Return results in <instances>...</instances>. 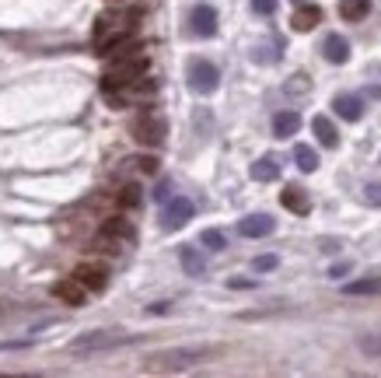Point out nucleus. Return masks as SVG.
I'll return each instance as SVG.
<instances>
[{"label": "nucleus", "instance_id": "nucleus-2", "mask_svg": "<svg viewBox=\"0 0 381 378\" xmlns=\"http://www.w3.org/2000/svg\"><path fill=\"white\" fill-rule=\"evenodd\" d=\"M206 354H210L206 347H175V350H161V354H154V358L144 365V372H147V375L186 372V368H192V365H199Z\"/></svg>", "mask_w": 381, "mask_h": 378}, {"label": "nucleus", "instance_id": "nucleus-28", "mask_svg": "<svg viewBox=\"0 0 381 378\" xmlns=\"http://www.w3.org/2000/svg\"><path fill=\"white\" fill-rule=\"evenodd\" d=\"M277 263H280V260H277V256H259V260H256V263H252V267H256V270H259V274H270V270H277Z\"/></svg>", "mask_w": 381, "mask_h": 378}, {"label": "nucleus", "instance_id": "nucleus-8", "mask_svg": "<svg viewBox=\"0 0 381 378\" xmlns=\"http://www.w3.org/2000/svg\"><path fill=\"white\" fill-rule=\"evenodd\" d=\"M189 28H192V35H199V39L217 35V11L210 4H196L189 14Z\"/></svg>", "mask_w": 381, "mask_h": 378}, {"label": "nucleus", "instance_id": "nucleus-6", "mask_svg": "<svg viewBox=\"0 0 381 378\" xmlns=\"http://www.w3.org/2000/svg\"><path fill=\"white\" fill-rule=\"evenodd\" d=\"M126 53H137L133 28H119V32H108L105 39H98V56H126Z\"/></svg>", "mask_w": 381, "mask_h": 378}, {"label": "nucleus", "instance_id": "nucleus-21", "mask_svg": "<svg viewBox=\"0 0 381 378\" xmlns=\"http://www.w3.org/2000/svg\"><path fill=\"white\" fill-rule=\"evenodd\" d=\"M368 11H371V0H339L343 21H361V18H368Z\"/></svg>", "mask_w": 381, "mask_h": 378}, {"label": "nucleus", "instance_id": "nucleus-9", "mask_svg": "<svg viewBox=\"0 0 381 378\" xmlns=\"http://www.w3.org/2000/svg\"><path fill=\"white\" fill-rule=\"evenodd\" d=\"M192 200H186V196H172L168 200V207H165V228L168 231H175V228H182V224H189L192 221Z\"/></svg>", "mask_w": 381, "mask_h": 378}, {"label": "nucleus", "instance_id": "nucleus-32", "mask_svg": "<svg viewBox=\"0 0 381 378\" xmlns=\"http://www.w3.org/2000/svg\"><path fill=\"white\" fill-rule=\"evenodd\" d=\"M297 4H304V0H297Z\"/></svg>", "mask_w": 381, "mask_h": 378}, {"label": "nucleus", "instance_id": "nucleus-1", "mask_svg": "<svg viewBox=\"0 0 381 378\" xmlns=\"http://www.w3.org/2000/svg\"><path fill=\"white\" fill-rule=\"evenodd\" d=\"M147 67H151V60H147L144 53L115 56V63H108L105 74H101V88H105V92H123V88H130L133 81H140V78L147 74Z\"/></svg>", "mask_w": 381, "mask_h": 378}, {"label": "nucleus", "instance_id": "nucleus-16", "mask_svg": "<svg viewBox=\"0 0 381 378\" xmlns=\"http://www.w3.org/2000/svg\"><path fill=\"white\" fill-rule=\"evenodd\" d=\"M280 203H284L290 214H308V210H311V200H308V193L301 186H287L284 193H280Z\"/></svg>", "mask_w": 381, "mask_h": 378}, {"label": "nucleus", "instance_id": "nucleus-11", "mask_svg": "<svg viewBox=\"0 0 381 378\" xmlns=\"http://www.w3.org/2000/svg\"><path fill=\"white\" fill-rule=\"evenodd\" d=\"M273 228H277V221L270 214H249L245 221H238V231L245 238H266V235H273Z\"/></svg>", "mask_w": 381, "mask_h": 378}, {"label": "nucleus", "instance_id": "nucleus-27", "mask_svg": "<svg viewBox=\"0 0 381 378\" xmlns=\"http://www.w3.org/2000/svg\"><path fill=\"white\" fill-rule=\"evenodd\" d=\"M130 165H137L144 176H154V172H158V158H154V154H147V158H133Z\"/></svg>", "mask_w": 381, "mask_h": 378}, {"label": "nucleus", "instance_id": "nucleus-4", "mask_svg": "<svg viewBox=\"0 0 381 378\" xmlns=\"http://www.w3.org/2000/svg\"><path fill=\"white\" fill-rule=\"evenodd\" d=\"M137 336H130V333H115V329H98V333H85V336H77L74 343H70V350L74 354H92V350H112V347H123V343H133Z\"/></svg>", "mask_w": 381, "mask_h": 378}, {"label": "nucleus", "instance_id": "nucleus-17", "mask_svg": "<svg viewBox=\"0 0 381 378\" xmlns=\"http://www.w3.org/2000/svg\"><path fill=\"white\" fill-rule=\"evenodd\" d=\"M311 130H315V137H318L322 147H336L339 144V133H336V126H332L329 116H315L311 119Z\"/></svg>", "mask_w": 381, "mask_h": 378}, {"label": "nucleus", "instance_id": "nucleus-10", "mask_svg": "<svg viewBox=\"0 0 381 378\" xmlns=\"http://www.w3.org/2000/svg\"><path fill=\"white\" fill-rule=\"evenodd\" d=\"M133 21H137V14H119V11H105V14H98V21H95V42H98V39H105L108 32L133 28Z\"/></svg>", "mask_w": 381, "mask_h": 378}, {"label": "nucleus", "instance_id": "nucleus-13", "mask_svg": "<svg viewBox=\"0 0 381 378\" xmlns=\"http://www.w3.org/2000/svg\"><path fill=\"white\" fill-rule=\"evenodd\" d=\"M332 109H336V116L346 119V123H357V119L364 116L361 94H336V98H332Z\"/></svg>", "mask_w": 381, "mask_h": 378}, {"label": "nucleus", "instance_id": "nucleus-5", "mask_svg": "<svg viewBox=\"0 0 381 378\" xmlns=\"http://www.w3.org/2000/svg\"><path fill=\"white\" fill-rule=\"evenodd\" d=\"M186 81L196 94H213L220 85V71L210 63V60H192L189 71H186Z\"/></svg>", "mask_w": 381, "mask_h": 378}, {"label": "nucleus", "instance_id": "nucleus-31", "mask_svg": "<svg viewBox=\"0 0 381 378\" xmlns=\"http://www.w3.org/2000/svg\"><path fill=\"white\" fill-rule=\"evenodd\" d=\"M168 196H172V183H161V186L154 189V200L158 203H168Z\"/></svg>", "mask_w": 381, "mask_h": 378}, {"label": "nucleus", "instance_id": "nucleus-29", "mask_svg": "<svg viewBox=\"0 0 381 378\" xmlns=\"http://www.w3.org/2000/svg\"><path fill=\"white\" fill-rule=\"evenodd\" d=\"M252 11H256V14H266V18H270V14L277 11V0H252Z\"/></svg>", "mask_w": 381, "mask_h": 378}, {"label": "nucleus", "instance_id": "nucleus-33", "mask_svg": "<svg viewBox=\"0 0 381 378\" xmlns=\"http://www.w3.org/2000/svg\"><path fill=\"white\" fill-rule=\"evenodd\" d=\"M115 4H119V0H115Z\"/></svg>", "mask_w": 381, "mask_h": 378}, {"label": "nucleus", "instance_id": "nucleus-26", "mask_svg": "<svg viewBox=\"0 0 381 378\" xmlns=\"http://www.w3.org/2000/svg\"><path fill=\"white\" fill-rule=\"evenodd\" d=\"M199 242H203L206 249H213V252H220V249L227 245V238H224V231H217V228H206V231L199 235Z\"/></svg>", "mask_w": 381, "mask_h": 378}, {"label": "nucleus", "instance_id": "nucleus-15", "mask_svg": "<svg viewBox=\"0 0 381 378\" xmlns=\"http://www.w3.org/2000/svg\"><path fill=\"white\" fill-rule=\"evenodd\" d=\"M322 53H325V60L329 63H346L350 60V42L343 39V35H325V42H322Z\"/></svg>", "mask_w": 381, "mask_h": 378}, {"label": "nucleus", "instance_id": "nucleus-12", "mask_svg": "<svg viewBox=\"0 0 381 378\" xmlns=\"http://www.w3.org/2000/svg\"><path fill=\"white\" fill-rule=\"evenodd\" d=\"M74 277L85 284L88 291H105V284H108V270H105L101 263H81V267L74 270Z\"/></svg>", "mask_w": 381, "mask_h": 378}, {"label": "nucleus", "instance_id": "nucleus-24", "mask_svg": "<svg viewBox=\"0 0 381 378\" xmlns=\"http://www.w3.org/2000/svg\"><path fill=\"white\" fill-rule=\"evenodd\" d=\"M140 200H144V196H140V186H133V183H126V186L115 193V203H119L123 210H133V207H140Z\"/></svg>", "mask_w": 381, "mask_h": 378}, {"label": "nucleus", "instance_id": "nucleus-25", "mask_svg": "<svg viewBox=\"0 0 381 378\" xmlns=\"http://www.w3.org/2000/svg\"><path fill=\"white\" fill-rule=\"evenodd\" d=\"M346 294H381V277H364V281H350L343 287Z\"/></svg>", "mask_w": 381, "mask_h": 378}, {"label": "nucleus", "instance_id": "nucleus-14", "mask_svg": "<svg viewBox=\"0 0 381 378\" xmlns=\"http://www.w3.org/2000/svg\"><path fill=\"white\" fill-rule=\"evenodd\" d=\"M318 21H322V7H315V4H301V7L294 11V18H290L294 32H311Z\"/></svg>", "mask_w": 381, "mask_h": 378}, {"label": "nucleus", "instance_id": "nucleus-18", "mask_svg": "<svg viewBox=\"0 0 381 378\" xmlns=\"http://www.w3.org/2000/svg\"><path fill=\"white\" fill-rule=\"evenodd\" d=\"M101 231L112 235V238H119V242H126V245L137 238V231H133V224H130L126 217H108V221L101 224Z\"/></svg>", "mask_w": 381, "mask_h": 378}, {"label": "nucleus", "instance_id": "nucleus-7", "mask_svg": "<svg viewBox=\"0 0 381 378\" xmlns=\"http://www.w3.org/2000/svg\"><path fill=\"white\" fill-rule=\"evenodd\" d=\"M88 287L77 281V277H63V281H56L53 284V298H60L63 305H70V308H81L85 301H88Z\"/></svg>", "mask_w": 381, "mask_h": 378}, {"label": "nucleus", "instance_id": "nucleus-20", "mask_svg": "<svg viewBox=\"0 0 381 378\" xmlns=\"http://www.w3.org/2000/svg\"><path fill=\"white\" fill-rule=\"evenodd\" d=\"M301 130V116L297 112H277L273 116V133L277 137H294Z\"/></svg>", "mask_w": 381, "mask_h": 378}, {"label": "nucleus", "instance_id": "nucleus-22", "mask_svg": "<svg viewBox=\"0 0 381 378\" xmlns=\"http://www.w3.org/2000/svg\"><path fill=\"white\" fill-rule=\"evenodd\" d=\"M252 179H256V183H273V179H280V165H277L273 158H259V161L252 165Z\"/></svg>", "mask_w": 381, "mask_h": 378}, {"label": "nucleus", "instance_id": "nucleus-30", "mask_svg": "<svg viewBox=\"0 0 381 378\" xmlns=\"http://www.w3.org/2000/svg\"><path fill=\"white\" fill-rule=\"evenodd\" d=\"M350 270H354V263H350V260H343V263H332V270H329V277H336V281H339V277H346Z\"/></svg>", "mask_w": 381, "mask_h": 378}, {"label": "nucleus", "instance_id": "nucleus-23", "mask_svg": "<svg viewBox=\"0 0 381 378\" xmlns=\"http://www.w3.org/2000/svg\"><path fill=\"white\" fill-rule=\"evenodd\" d=\"M294 161H297L301 172H315V169H318V154H315L308 144H297V147H294Z\"/></svg>", "mask_w": 381, "mask_h": 378}, {"label": "nucleus", "instance_id": "nucleus-3", "mask_svg": "<svg viewBox=\"0 0 381 378\" xmlns=\"http://www.w3.org/2000/svg\"><path fill=\"white\" fill-rule=\"evenodd\" d=\"M168 137V123L158 109H140L137 119H133V140L140 147H161Z\"/></svg>", "mask_w": 381, "mask_h": 378}, {"label": "nucleus", "instance_id": "nucleus-19", "mask_svg": "<svg viewBox=\"0 0 381 378\" xmlns=\"http://www.w3.org/2000/svg\"><path fill=\"white\" fill-rule=\"evenodd\" d=\"M179 260H182V270H186L189 277H199V274L206 270V260H203L199 249H192V245H179Z\"/></svg>", "mask_w": 381, "mask_h": 378}]
</instances>
